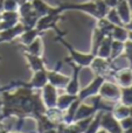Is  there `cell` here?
I'll use <instances>...</instances> for the list:
<instances>
[{"label": "cell", "instance_id": "20", "mask_svg": "<svg viewBox=\"0 0 132 133\" xmlns=\"http://www.w3.org/2000/svg\"><path fill=\"white\" fill-rule=\"evenodd\" d=\"M78 98L77 95H70V94H63L61 96L57 97V103H56V106L58 109H61L62 111L67 110L72 103H74L76 99Z\"/></svg>", "mask_w": 132, "mask_h": 133}, {"label": "cell", "instance_id": "2", "mask_svg": "<svg viewBox=\"0 0 132 133\" xmlns=\"http://www.w3.org/2000/svg\"><path fill=\"white\" fill-rule=\"evenodd\" d=\"M63 12L68 11V9H77V11H82L85 13L90 14V15L95 16L96 19H100V14H98L97 7H96L95 1H89V2H81V4H70V2H64V4L58 5Z\"/></svg>", "mask_w": 132, "mask_h": 133}, {"label": "cell", "instance_id": "30", "mask_svg": "<svg viewBox=\"0 0 132 133\" xmlns=\"http://www.w3.org/2000/svg\"><path fill=\"white\" fill-rule=\"evenodd\" d=\"M124 51H125V56L130 62V65L132 66V41H126L124 43Z\"/></svg>", "mask_w": 132, "mask_h": 133}, {"label": "cell", "instance_id": "31", "mask_svg": "<svg viewBox=\"0 0 132 133\" xmlns=\"http://www.w3.org/2000/svg\"><path fill=\"white\" fill-rule=\"evenodd\" d=\"M119 124H121V126H122V129L123 130L131 129L132 127V118H129V117L123 118V119L119 120Z\"/></svg>", "mask_w": 132, "mask_h": 133}, {"label": "cell", "instance_id": "3", "mask_svg": "<svg viewBox=\"0 0 132 133\" xmlns=\"http://www.w3.org/2000/svg\"><path fill=\"white\" fill-rule=\"evenodd\" d=\"M104 81H105V78L103 77V76L96 75V77L91 81V83L88 85V87H85L84 89L80 90L78 95H77L78 99L81 102H83L84 99L90 98V97L95 96V95H98L100 89H101V87H102V84L104 83Z\"/></svg>", "mask_w": 132, "mask_h": 133}, {"label": "cell", "instance_id": "11", "mask_svg": "<svg viewBox=\"0 0 132 133\" xmlns=\"http://www.w3.org/2000/svg\"><path fill=\"white\" fill-rule=\"evenodd\" d=\"M98 112V110L93 105H87V104H83L81 102L77 108V111H76V115H75V120L74 122H77V120H81V119H85V118H90V117H94L96 113Z\"/></svg>", "mask_w": 132, "mask_h": 133}, {"label": "cell", "instance_id": "21", "mask_svg": "<svg viewBox=\"0 0 132 133\" xmlns=\"http://www.w3.org/2000/svg\"><path fill=\"white\" fill-rule=\"evenodd\" d=\"M105 36H107V35H105L102 30L98 29L97 27L94 28V30H93V49H91V54H93V55L96 56L98 47L101 46V43H102V41L104 40Z\"/></svg>", "mask_w": 132, "mask_h": 133}, {"label": "cell", "instance_id": "7", "mask_svg": "<svg viewBox=\"0 0 132 133\" xmlns=\"http://www.w3.org/2000/svg\"><path fill=\"white\" fill-rule=\"evenodd\" d=\"M98 95L107 102L112 101V99H118L121 97V89L115 83L104 81V83L102 84V87L100 89Z\"/></svg>", "mask_w": 132, "mask_h": 133}, {"label": "cell", "instance_id": "36", "mask_svg": "<svg viewBox=\"0 0 132 133\" xmlns=\"http://www.w3.org/2000/svg\"><path fill=\"white\" fill-rule=\"evenodd\" d=\"M0 133H11V132L7 131V130H5V129H2V130H0Z\"/></svg>", "mask_w": 132, "mask_h": 133}, {"label": "cell", "instance_id": "32", "mask_svg": "<svg viewBox=\"0 0 132 133\" xmlns=\"http://www.w3.org/2000/svg\"><path fill=\"white\" fill-rule=\"evenodd\" d=\"M104 1H105V4L109 6V8H115L119 0H104Z\"/></svg>", "mask_w": 132, "mask_h": 133}, {"label": "cell", "instance_id": "8", "mask_svg": "<svg viewBox=\"0 0 132 133\" xmlns=\"http://www.w3.org/2000/svg\"><path fill=\"white\" fill-rule=\"evenodd\" d=\"M42 101L47 109L55 108L56 103H57V89L50 83H47L43 88H42Z\"/></svg>", "mask_w": 132, "mask_h": 133}, {"label": "cell", "instance_id": "14", "mask_svg": "<svg viewBox=\"0 0 132 133\" xmlns=\"http://www.w3.org/2000/svg\"><path fill=\"white\" fill-rule=\"evenodd\" d=\"M112 40H114V39H112L111 35H107V36L104 37V40L102 41L101 46L98 47V50H97V54H96V56L109 60L110 54H111V43H112Z\"/></svg>", "mask_w": 132, "mask_h": 133}, {"label": "cell", "instance_id": "1", "mask_svg": "<svg viewBox=\"0 0 132 133\" xmlns=\"http://www.w3.org/2000/svg\"><path fill=\"white\" fill-rule=\"evenodd\" d=\"M56 41H60L61 43H62L63 46L68 49V50H69L70 57L67 58L68 61H71V62H74L75 64L80 65L81 68H84V66H90L91 62H93L94 58H95V55H93L91 53L90 54H82V53H80V51H76L74 48H72L71 44L68 43V42L63 39V36H58L57 35Z\"/></svg>", "mask_w": 132, "mask_h": 133}, {"label": "cell", "instance_id": "37", "mask_svg": "<svg viewBox=\"0 0 132 133\" xmlns=\"http://www.w3.org/2000/svg\"><path fill=\"white\" fill-rule=\"evenodd\" d=\"M11 133H21V132H11ZM33 133H35V132H33Z\"/></svg>", "mask_w": 132, "mask_h": 133}, {"label": "cell", "instance_id": "28", "mask_svg": "<svg viewBox=\"0 0 132 133\" xmlns=\"http://www.w3.org/2000/svg\"><path fill=\"white\" fill-rule=\"evenodd\" d=\"M105 18L115 26H124V23L122 22L121 18H119L118 13H117L116 8H110L109 12H108V14L105 15Z\"/></svg>", "mask_w": 132, "mask_h": 133}, {"label": "cell", "instance_id": "34", "mask_svg": "<svg viewBox=\"0 0 132 133\" xmlns=\"http://www.w3.org/2000/svg\"><path fill=\"white\" fill-rule=\"evenodd\" d=\"M96 133H108L107 131H105V130L104 129H100V130H98V131L97 132H96Z\"/></svg>", "mask_w": 132, "mask_h": 133}, {"label": "cell", "instance_id": "38", "mask_svg": "<svg viewBox=\"0 0 132 133\" xmlns=\"http://www.w3.org/2000/svg\"><path fill=\"white\" fill-rule=\"evenodd\" d=\"M91 1H94V0H91Z\"/></svg>", "mask_w": 132, "mask_h": 133}, {"label": "cell", "instance_id": "35", "mask_svg": "<svg viewBox=\"0 0 132 133\" xmlns=\"http://www.w3.org/2000/svg\"><path fill=\"white\" fill-rule=\"evenodd\" d=\"M128 39H130V41H132V30H131V32H129V34H128Z\"/></svg>", "mask_w": 132, "mask_h": 133}, {"label": "cell", "instance_id": "24", "mask_svg": "<svg viewBox=\"0 0 132 133\" xmlns=\"http://www.w3.org/2000/svg\"><path fill=\"white\" fill-rule=\"evenodd\" d=\"M102 115H103V111H98L94 118L91 119L90 124L88 125L87 130L84 131V133H96L98 130L101 129V119H102Z\"/></svg>", "mask_w": 132, "mask_h": 133}, {"label": "cell", "instance_id": "17", "mask_svg": "<svg viewBox=\"0 0 132 133\" xmlns=\"http://www.w3.org/2000/svg\"><path fill=\"white\" fill-rule=\"evenodd\" d=\"M41 34H42V32H40L37 28H35V27L34 28H29V29H26L25 32L19 36V40H20L21 44H23V46H28L33 40H35L37 36H40Z\"/></svg>", "mask_w": 132, "mask_h": 133}, {"label": "cell", "instance_id": "18", "mask_svg": "<svg viewBox=\"0 0 132 133\" xmlns=\"http://www.w3.org/2000/svg\"><path fill=\"white\" fill-rule=\"evenodd\" d=\"M25 51L33 54V55L42 56V53H43V42H42V39L40 36H37L35 40H33L28 46H25Z\"/></svg>", "mask_w": 132, "mask_h": 133}, {"label": "cell", "instance_id": "15", "mask_svg": "<svg viewBox=\"0 0 132 133\" xmlns=\"http://www.w3.org/2000/svg\"><path fill=\"white\" fill-rule=\"evenodd\" d=\"M25 57L27 60L28 64H29L30 69L33 71H39V70H43L46 69L44 66V61L41 56H37V55H33V54H29V53H26L25 51Z\"/></svg>", "mask_w": 132, "mask_h": 133}, {"label": "cell", "instance_id": "5", "mask_svg": "<svg viewBox=\"0 0 132 133\" xmlns=\"http://www.w3.org/2000/svg\"><path fill=\"white\" fill-rule=\"evenodd\" d=\"M61 66H62V62H58L55 68H54V70H51V71L47 70L48 82L50 83L51 85H54L56 89H64V88L67 87L68 82H69V78H70V77H67V76L58 72Z\"/></svg>", "mask_w": 132, "mask_h": 133}, {"label": "cell", "instance_id": "33", "mask_svg": "<svg viewBox=\"0 0 132 133\" xmlns=\"http://www.w3.org/2000/svg\"><path fill=\"white\" fill-rule=\"evenodd\" d=\"M125 27H126V28H129V29H130V30H132V19L130 20V22H129V23H126V25H125Z\"/></svg>", "mask_w": 132, "mask_h": 133}, {"label": "cell", "instance_id": "22", "mask_svg": "<svg viewBox=\"0 0 132 133\" xmlns=\"http://www.w3.org/2000/svg\"><path fill=\"white\" fill-rule=\"evenodd\" d=\"M46 116L54 122L55 124H60V123H63V111L61 109H58L57 106L55 108H50V109H47L46 110Z\"/></svg>", "mask_w": 132, "mask_h": 133}, {"label": "cell", "instance_id": "19", "mask_svg": "<svg viewBox=\"0 0 132 133\" xmlns=\"http://www.w3.org/2000/svg\"><path fill=\"white\" fill-rule=\"evenodd\" d=\"M80 103H81V101L77 98L67 110L63 111V123H64L65 125H69V124H71V123H74L75 115H76V111H77V108H78Z\"/></svg>", "mask_w": 132, "mask_h": 133}, {"label": "cell", "instance_id": "16", "mask_svg": "<svg viewBox=\"0 0 132 133\" xmlns=\"http://www.w3.org/2000/svg\"><path fill=\"white\" fill-rule=\"evenodd\" d=\"M115 77H116L117 82L119 83V85H121L122 88H126V87L132 85V71L129 70V69L116 71Z\"/></svg>", "mask_w": 132, "mask_h": 133}, {"label": "cell", "instance_id": "9", "mask_svg": "<svg viewBox=\"0 0 132 133\" xmlns=\"http://www.w3.org/2000/svg\"><path fill=\"white\" fill-rule=\"evenodd\" d=\"M26 30V27L21 22H18L16 25L7 28V29L0 30V43L1 42H11L14 39L19 37Z\"/></svg>", "mask_w": 132, "mask_h": 133}, {"label": "cell", "instance_id": "29", "mask_svg": "<svg viewBox=\"0 0 132 133\" xmlns=\"http://www.w3.org/2000/svg\"><path fill=\"white\" fill-rule=\"evenodd\" d=\"M18 8H19V4L15 1V0H4L2 11L14 12V11H18Z\"/></svg>", "mask_w": 132, "mask_h": 133}, {"label": "cell", "instance_id": "12", "mask_svg": "<svg viewBox=\"0 0 132 133\" xmlns=\"http://www.w3.org/2000/svg\"><path fill=\"white\" fill-rule=\"evenodd\" d=\"M30 2H32L33 9L36 12V14L39 15V18L47 15V14H49V13H53V12H56L58 9V7L48 6L43 0H32Z\"/></svg>", "mask_w": 132, "mask_h": 133}, {"label": "cell", "instance_id": "23", "mask_svg": "<svg viewBox=\"0 0 132 133\" xmlns=\"http://www.w3.org/2000/svg\"><path fill=\"white\" fill-rule=\"evenodd\" d=\"M124 51V42L117 41V40H112L111 43V54H110L109 61H115L121 56V54Z\"/></svg>", "mask_w": 132, "mask_h": 133}, {"label": "cell", "instance_id": "26", "mask_svg": "<svg viewBox=\"0 0 132 133\" xmlns=\"http://www.w3.org/2000/svg\"><path fill=\"white\" fill-rule=\"evenodd\" d=\"M111 112H112V115H114V117L116 118V119L121 120V119H123V118L129 117V115H130V109H129L126 105L122 104V105L114 106Z\"/></svg>", "mask_w": 132, "mask_h": 133}, {"label": "cell", "instance_id": "25", "mask_svg": "<svg viewBox=\"0 0 132 133\" xmlns=\"http://www.w3.org/2000/svg\"><path fill=\"white\" fill-rule=\"evenodd\" d=\"M128 34L129 32L125 29L124 26H115L111 32L112 39L117 40V41H122V42H125L128 40Z\"/></svg>", "mask_w": 132, "mask_h": 133}, {"label": "cell", "instance_id": "27", "mask_svg": "<svg viewBox=\"0 0 132 133\" xmlns=\"http://www.w3.org/2000/svg\"><path fill=\"white\" fill-rule=\"evenodd\" d=\"M121 98L124 105H132V85L123 88L121 90Z\"/></svg>", "mask_w": 132, "mask_h": 133}, {"label": "cell", "instance_id": "10", "mask_svg": "<svg viewBox=\"0 0 132 133\" xmlns=\"http://www.w3.org/2000/svg\"><path fill=\"white\" fill-rule=\"evenodd\" d=\"M47 83H48L47 70L43 69V70L35 71L33 78L30 79V82H28V83L23 82V85L27 87V88H30V89H42Z\"/></svg>", "mask_w": 132, "mask_h": 133}, {"label": "cell", "instance_id": "4", "mask_svg": "<svg viewBox=\"0 0 132 133\" xmlns=\"http://www.w3.org/2000/svg\"><path fill=\"white\" fill-rule=\"evenodd\" d=\"M101 127L104 129L108 133H124L119 124V120L114 117L111 111L103 112L102 119H101Z\"/></svg>", "mask_w": 132, "mask_h": 133}, {"label": "cell", "instance_id": "6", "mask_svg": "<svg viewBox=\"0 0 132 133\" xmlns=\"http://www.w3.org/2000/svg\"><path fill=\"white\" fill-rule=\"evenodd\" d=\"M64 62L70 63V65L72 66V75L69 78V82H68L67 87L64 88L65 92L70 95H78L80 92V71H81V66L75 64L71 61H68L67 58L64 60Z\"/></svg>", "mask_w": 132, "mask_h": 133}, {"label": "cell", "instance_id": "13", "mask_svg": "<svg viewBox=\"0 0 132 133\" xmlns=\"http://www.w3.org/2000/svg\"><path fill=\"white\" fill-rule=\"evenodd\" d=\"M116 7H117V9H116L117 13H118L122 22H123L124 26H125L126 23H129L131 20V12H130L129 2L126 1V0H119Z\"/></svg>", "mask_w": 132, "mask_h": 133}]
</instances>
